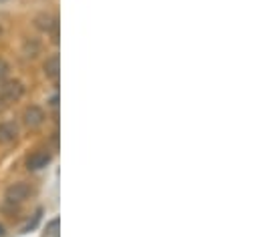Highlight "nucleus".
Listing matches in <instances>:
<instances>
[{
  "label": "nucleus",
  "instance_id": "obj_1",
  "mask_svg": "<svg viewBox=\"0 0 260 237\" xmlns=\"http://www.w3.org/2000/svg\"><path fill=\"white\" fill-rule=\"evenodd\" d=\"M30 185L26 181H16V183H10L6 189H4V197H6V203L10 205H18L22 201H26L30 197Z\"/></svg>",
  "mask_w": 260,
  "mask_h": 237
},
{
  "label": "nucleus",
  "instance_id": "obj_2",
  "mask_svg": "<svg viewBox=\"0 0 260 237\" xmlns=\"http://www.w3.org/2000/svg\"><path fill=\"white\" fill-rule=\"evenodd\" d=\"M22 95H24V85H22L20 81H16V78L4 81V85L0 87V101H2L4 105H10V103L20 101Z\"/></svg>",
  "mask_w": 260,
  "mask_h": 237
},
{
  "label": "nucleus",
  "instance_id": "obj_3",
  "mask_svg": "<svg viewBox=\"0 0 260 237\" xmlns=\"http://www.w3.org/2000/svg\"><path fill=\"white\" fill-rule=\"evenodd\" d=\"M45 118H47V115H45L43 107H39V105H28L24 109V113H22V123H24L26 129H39V127H43Z\"/></svg>",
  "mask_w": 260,
  "mask_h": 237
},
{
  "label": "nucleus",
  "instance_id": "obj_4",
  "mask_svg": "<svg viewBox=\"0 0 260 237\" xmlns=\"http://www.w3.org/2000/svg\"><path fill=\"white\" fill-rule=\"evenodd\" d=\"M18 139V127L12 121L0 123V145H12Z\"/></svg>",
  "mask_w": 260,
  "mask_h": 237
},
{
  "label": "nucleus",
  "instance_id": "obj_5",
  "mask_svg": "<svg viewBox=\"0 0 260 237\" xmlns=\"http://www.w3.org/2000/svg\"><path fill=\"white\" fill-rule=\"evenodd\" d=\"M57 24H59V20H57V16H53L51 12H41V14L35 16V26H37V30H41V32H45V34H51Z\"/></svg>",
  "mask_w": 260,
  "mask_h": 237
},
{
  "label": "nucleus",
  "instance_id": "obj_6",
  "mask_svg": "<svg viewBox=\"0 0 260 237\" xmlns=\"http://www.w3.org/2000/svg\"><path fill=\"white\" fill-rule=\"evenodd\" d=\"M49 163H51V155H49L47 151H37V153H32V155H28V159H26L28 171H41V169H45Z\"/></svg>",
  "mask_w": 260,
  "mask_h": 237
},
{
  "label": "nucleus",
  "instance_id": "obj_7",
  "mask_svg": "<svg viewBox=\"0 0 260 237\" xmlns=\"http://www.w3.org/2000/svg\"><path fill=\"white\" fill-rule=\"evenodd\" d=\"M22 57L28 60H35L43 53V43L39 38H24L22 41V49H20Z\"/></svg>",
  "mask_w": 260,
  "mask_h": 237
},
{
  "label": "nucleus",
  "instance_id": "obj_8",
  "mask_svg": "<svg viewBox=\"0 0 260 237\" xmlns=\"http://www.w3.org/2000/svg\"><path fill=\"white\" fill-rule=\"evenodd\" d=\"M43 70H45V76H47V78L57 81V78H59V72H61V60H59V55H51L49 59L45 60Z\"/></svg>",
  "mask_w": 260,
  "mask_h": 237
},
{
  "label": "nucleus",
  "instance_id": "obj_9",
  "mask_svg": "<svg viewBox=\"0 0 260 237\" xmlns=\"http://www.w3.org/2000/svg\"><path fill=\"white\" fill-rule=\"evenodd\" d=\"M8 74H10V64L0 57V83H2V81H6V78H8Z\"/></svg>",
  "mask_w": 260,
  "mask_h": 237
},
{
  "label": "nucleus",
  "instance_id": "obj_10",
  "mask_svg": "<svg viewBox=\"0 0 260 237\" xmlns=\"http://www.w3.org/2000/svg\"><path fill=\"white\" fill-rule=\"evenodd\" d=\"M57 227H59V219H53V221L49 223V227H47V235H51V233H53Z\"/></svg>",
  "mask_w": 260,
  "mask_h": 237
},
{
  "label": "nucleus",
  "instance_id": "obj_11",
  "mask_svg": "<svg viewBox=\"0 0 260 237\" xmlns=\"http://www.w3.org/2000/svg\"><path fill=\"white\" fill-rule=\"evenodd\" d=\"M49 105H51L53 109H57V107H59V97H57V95H55V97H51V99H49Z\"/></svg>",
  "mask_w": 260,
  "mask_h": 237
},
{
  "label": "nucleus",
  "instance_id": "obj_12",
  "mask_svg": "<svg viewBox=\"0 0 260 237\" xmlns=\"http://www.w3.org/2000/svg\"><path fill=\"white\" fill-rule=\"evenodd\" d=\"M4 233H6L4 231V225H0V237H4Z\"/></svg>",
  "mask_w": 260,
  "mask_h": 237
},
{
  "label": "nucleus",
  "instance_id": "obj_13",
  "mask_svg": "<svg viewBox=\"0 0 260 237\" xmlns=\"http://www.w3.org/2000/svg\"><path fill=\"white\" fill-rule=\"evenodd\" d=\"M0 36H2V24H0Z\"/></svg>",
  "mask_w": 260,
  "mask_h": 237
},
{
  "label": "nucleus",
  "instance_id": "obj_14",
  "mask_svg": "<svg viewBox=\"0 0 260 237\" xmlns=\"http://www.w3.org/2000/svg\"><path fill=\"white\" fill-rule=\"evenodd\" d=\"M0 2H2V0H0Z\"/></svg>",
  "mask_w": 260,
  "mask_h": 237
}]
</instances>
